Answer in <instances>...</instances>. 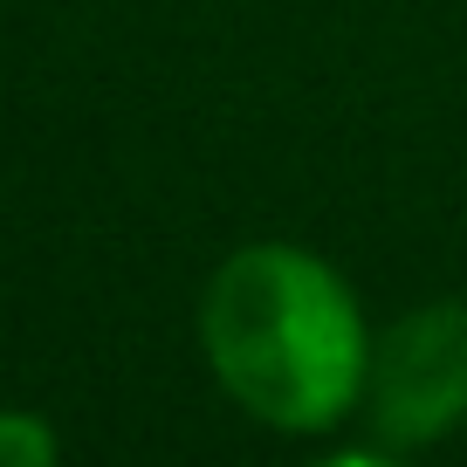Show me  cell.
<instances>
[{"mask_svg": "<svg viewBox=\"0 0 467 467\" xmlns=\"http://www.w3.org/2000/svg\"><path fill=\"white\" fill-rule=\"evenodd\" d=\"M371 337L358 289L303 241H248L200 289V358L213 385L289 440L358 420Z\"/></svg>", "mask_w": 467, "mask_h": 467, "instance_id": "6da1fadb", "label": "cell"}, {"mask_svg": "<svg viewBox=\"0 0 467 467\" xmlns=\"http://www.w3.org/2000/svg\"><path fill=\"white\" fill-rule=\"evenodd\" d=\"M371 453H420L440 447L467 426V303H412L371 337V371H365V406Z\"/></svg>", "mask_w": 467, "mask_h": 467, "instance_id": "7a4b0ae2", "label": "cell"}, {"mask_svg": "<svg viewBox=\"0 0 467 467\" xmlns=\"http://www.w3.org/2000/svg\"><path fill=\"white\" fill-rule=\"evenodd\" d=\"M62 440L42 412H21V406H0V467H56Z\"/></svg>", "mask_w": 467, "mask_h": 467, "instance_id": "3957f363", "label": "cell"}]
</instances>
